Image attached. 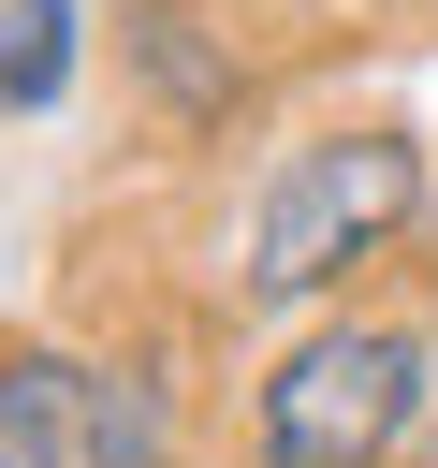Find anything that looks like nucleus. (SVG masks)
Returning a JSON list of instances; mask_svg holds the SVG:
<instances>
[{
  "label": "nucleus",
  "mask_w": 438,
  "mask_h": 468,
  "mask_svg": "<svg viewBox=\"0 0 438 468\" xmlns=\"http://www.w3.org/2000/svg\"><path fill=\"white\" fill-rule=\"evenodd\" d=\"M394 468H438V322H423V395H409V453Z\"/></svg>",
  "instance_id": "39448f33"
},
{
  "label": "nucleus",
  "mask_w": 438,
  "mask_h": 468,
  "mask_svg": "<svg viewBox=\"0 0 438 468\" xmlns=\"http://www.w3.org/2000/svg\"><path fill=\"white\" fill-rule=\"evenodd\" d=\"M0 468H161V395L88 351H0Z\"/></svg>",
  "instance_id": "7ed1b4c3"
},
{
  "label": "nucleus",
  "mask_w": 438,
  "mask_h": 468,
  "mask_svg": "<svg viewBox=\"0 0 438 468\" xmlns=\"http://www.w3.org/2000/svg\"><path fill=\"white\" fill-rule=\"evenodd\" d=\"M409 395H423V336L409 322H307L277 351V380L248 395V453L263 468H394L409 453Z\"/></svg>",
  "instance_id": "f03ea898"
},
{
  "label": "nucleus",
  "mask_w": 438,
  "mask_h": 468,
  "mask_svg": "<svg viewBox=\"0 0 438 468\" xmlns=\"http://www.w3.org/2000/svg\"><path fill=\"white\" fill-rule=\"evenodd\" d=\"M409 219H423V146H409V132L292 146L277 190H263V219H248V307H307V292H336V278L380 263Z\"/></svg>",
  "instance_id": "f257e3e1"
},
{
  "label": "nucleus",
  "mask_w": 438,
  "mask_h": 468,
  "mask_svg": "<svg viewBox=\"0 0 438 468\" xmlns=\"http://www.w3.org/2000/svg\"><path fill=\"white\" fill-rule=\"evenodd\" d=\"M73 73V0H15V44H0V102H58Z\"/></svg>",
  "instance_id": "20e7f679"
}]
</instances>
